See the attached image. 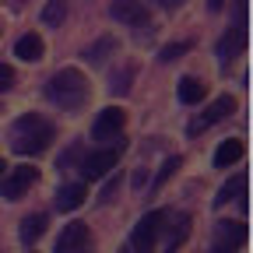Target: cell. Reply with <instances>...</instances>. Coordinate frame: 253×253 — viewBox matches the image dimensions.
Instances as JSON below:
<instances>
[{
    "instance_id": "obj_15",
    "label": "cell",
    "mask_w": 253,
    "mask_h": 253,
    "mask_svg": "<svg viewBox=\"0 0 253 253\" xmlns=\"http://www.w3.org/2000/svg\"><path fill=\"white\" fill-rule=\"evenodd\" d=\"M243 190H246V176H232L225 186L218 190V197H214V204L221 208L225 201H239V208H246V197H243Z\"/></svg>"
},
{
    "instance_id": "obj_16",
    "label": "cell",
    "mask_w": 253,
    "mask_h": 253,
    "mask_svg": "<svg viewBox=\"0 0 253 253\" xmlns=\"http://www.w3.org/2000/svg\"><path fill=\"white\" fill-rule=\"evenodd\" d=\"M243 151H246V148H243V141H236V137L225 141V144H218V151H214V166H218V169L236 166L239 158H243Z\"/></svg>"
},
{
    "instance_id": "obj_18",
    "label": "cell",
    "mask_w": 253,
    "mask_h": 253,
    "mask_svg": "<svg viewBox=\"0 0 253 253\" xmlns=\"http://www.w3.org/2000/svg\"><path fill=\"white\" fill-rule=\"evenodd\" d=\"M201 99H204V81H197V78H179V102L194 106V102H201Z\"/></svg>"
},
{
    "instance_id": "obj_22",
    "label": "cell",
    "mask_w": 253,
    "mask_h": 253,
    "mask_svg": "<svg viewBox=\"0 0 253 253\" xmlns=\"http://www.w3.org/2000/svg\"><path fill=\"white\" fill-rule=\"evenodd\" d=\"M130 81H134V71H130V67H123V71L113 78L109 91H116V95H126V91H130Z\"/></svg>"
},
{
    "instance_id": "obj_29",
    "label": "cell",
    "mask_w": 253,
    "mask_h": 253,
    "mask_svg": "<svg viewBox=\"0 0 253 253\" xmlns=\"http://www.w3.org/2000/svg\"><path fill=\"white\" fill-rule=\"evenodd\" d=\"M4 172H7V162H4V158H0V179H4Z\"/></svg>"
},
{
    "instance_id": "obj_12",
    "label": "cell",
    "mask_w": 253,
    "mask_h": 253,
    "mask_svg": "<svg viewBox=\"0 0 253 253\" xmlns=\"http://www.w3.org/2000/svg\"><path fill=\"white\" fill-rule=\"evenodd\" d=\"M84 197H88L84 183H67V186H60V190H56V211H74V208L84 204Z\"/></svg>"
},
{
    "instance_id": "obj_10",
    "label": "cell",
    "mask_w": 253,
    "mask_h": 253,
    "mask_svg": "<svg viewBox=\"0 0 253 253\" xmlns=\"http://www.w3.org/2000/svg\"><path fill=\"white\" fill-rule=\"evenodd\" d=\"M109 14L123 25H148V7L141 4V0H113L109 4Z\"/></svg>"
},
{
    "instance_id": "obj_5",
    "label": "cell",
    "mask_w": 253,
    "mask_h": 253,
    "mask_svg": "<svg viewBox=\"0 0 253 253\" xmlns=\"http://www.w3.org/2000/svg\"><path fill=\"white\" fill-rule=\"evenodd\" d=\"M53 253H91V232H88L84 221L63 225V232L56 236V250Z\"/></svg>"
},
{
    "instance_id": "obj_3",
    "label": "cell",
    "mask_w": 253,
    "mask_h": 253,
    "mask_svg": "<svg viewBox=\"0 0 253 253\" xmlns=\"http://www.w3.org/2000/svg\"><path fill=\"white\" fill-rule=\"evenodd\" d=\"M166 218H169L166 211H148V214L137 221V225H134V232H130V253H151Z\"/></svg>"
},
{
    "instance_id": "obj_25",
    "label": "cell",
    "mask_w": 253,
    "mask_h": 253,
    "mask_svg": "<svg viewBox=\"0 0 253 253\" xmlns=\"http://www.w3.org/2000/svg\"><path fill=\"white\" fill-rule=\"evenodd\" d=\"M116 190H120V179L113 176V183H106V190H102V197H99V201H102V204H109V201L116 197Z\"/></svg>"
},
{
    "instance_id": "obj_19",
    "label": "cell",
    "mask_w": 253,
    "mask_h": 253,
    "mask_svg": "<svg viewBox=\"0 0 253 253\" xmlns=\"http://www.w3.org/2000/svg\"><path fill=\"white\" fill-rule=\"evenodd\" d=\"M109 53H116V39H113V36H106V39H99L95 46H88V49H84V60H88V63H102Z\"/></svg>"
},
{
    "instance_id": "obj_6",
    "label": "cell",
    "mask_w": 253,
    "mask_h": 253,
    "mask_svg": "<svg viewBox=\"0 0 253 253\" xmlns=\"http://www.w3.org/2000/svg\"><path fill=\"white\" fill-rule=\"evenodd\" d=\"M246 243V225L243 221H218L214 239H211V253H236Z\"/></svg>"
},
{
    "instance_id": "obj_4",
    "label": "cell",
    "mask_w": 253,
    "mask_h": 253,
    "mask_svg": "<svg viewBox=\"0 0 253 253\" xmlns=\"http://www.w3.org/2000/svg\"><path fill=\"white\" fill-rule=\"evenodd\" d=\"M120 151H123V144H116V148H102V151H91V155H81V176L84 179H99V176H106L109 169H116V162H120Z\"/></svg>"
},
{
    "instance_id": "obj_26",
    "label": "cell",
    "mask_w": 253,
    "mask_h": 253,
    "mask_svg": "<svg viewBox=\"0 0 253 253\" xmlns=\"http://www.w3.org/2000/svg\"><path fill=\"white\" fill-rule=\"evenodd\" d=\"M144 183H148V172H144V169H137V172H134V186H137V190H141V186H144Z\"/></svg>"
},
{
    "instance_id": "obj_8",
    "label": "cell",
    "mask_w": 253,
    "mask_h": 253,
    "mask_svg": "<svg viewBox=\"0 0 253 253\" xmlns=\"http://www.w3.org/2000/svg\"><path fill=\"white\" fill-rule=\"evenodd\" d=\"M39 183V169H32V166H21V169H14L11 176L4 172V179H0V194H4L7 201H18L21 194H28L32 186Z\"/></svg>"
},
{
    "instance_id": "obj_7",
    "label": "cell",
    "mask_w": 253,
    "mask_h": 253,
    "mask_svg": "<svg viewBox=\"0 0 253 253\" xmlns=\"http://www.w3.org/2000/svg\"><path fill=\"white\" fill-rule=\"evenodd\" d=\"M123 126H126V113H123L120 106H109V109L99 113V120H95L91 137H95V141H120Z\"/></svg>"
},
{
    "instance_id": "obj_20",
    "label": "cell",
    "mask_w": 253,
    "mask_h": 253,
    "mask_svg": "<svg viewBox=\"0 0 253 253\" xmlns=\"http://www.w3.org/2000/svg\"><path fill=\"white\" fill-rule=\"evenodd\" d=\"M179 169V155H172V158H166L162 162V169H158V176H155V183H151V194H158V190H162L166 183H169V176Z\"/></svg>"
},
{
    "instance_id": "obj_24",
    "label": "cell",
    "mask_w": 253,
    "mask_h": 253,
    "mask_svg": "<svg viewBox=\"0 0 253 253\" xmlns=\"http://www.w3.org/2000/svg\"><path fill=\"white\" fill-rule=\"evenodd\" d=\"M11 84H14V71L7 67V63H0V95L11 91Z\"/></svg>"
},
{
    "instance_id": "obj_23",
    "label": "cell",
    "mask_w": 253,
    "mask_h": 253,
    "mask_svg": "<svg viewBox=\"0 0 253 253\" xmlns=\"http://www.w3.org/2000/svg\"><path fill=\"white\" fill-rule=\"evenodd\" d=\"M186 49H190L186 42H172V46H166V49H162V63H172V60H179Z\"/></svg>"
},
{
    "instance_id": "obj_30",
    "label": "cell",
    "mask_w": 253,
    "mask_h": 253,
    "mask_svg": "<svg viewBox=\"0 0 253 253\" xmlns=\"http://www.w3.org/2000/svg\"><path fill=\"white\" fill-rule=\"evenodd\" d=\"M120 253H130V246H123V250H120Z\"/></svg>"
},
{
    "instance_id": "obj_14",
    "label": "cell",
    "mask_w": 253,
    "mask_h": 253,
    "mask_svg": "<svg viewBox=\"0 0 253 253\" xmlns=\"http://www.w3.org/2000/svg\"><path fill=\"white\" fill-rule=\"evenodd\" d=\"M46 214H28L25 221H21V229H18V239L25 243V246H32V243H36L42 232H46Z\"/></svg>"
},
{
    "instance_id": "obj_2",
    "label": "cell",
    "mask_w": 253,
    "mask_h": 253,
    "mask_svg": "<svg viewBox=\"0 0 253 253\" xmlns=\"http://www.w3.org/2000/svg\"><path fill=\"white\" fill-rule=\"evenodd\" d=\"M53 123L46 120V116H39V113H28V116H21V120H14V126H11V151L14 155H42L49 144H53Z\"/></svg>"
},
{
    "instance_id": "obj_21",
    "label": "cell",
    "mask_w": 253,
    "mask_h": 253,
    "mask_svg": "<svg viewBox=\"0 0 253 253\" xmlns=\"http://www.w3.org/2000/svg\"><path fill=\"white\" fill-rule=\"evenodd\" d=\"M63 18H67V4H63V0H49V4L42 7V21L46 25H60Z\"/></svg>"
},
{
    "instance_id": "obj_1",
    "label": "cell",
    "mask_w": 253,
    "mask_h": 253,
    "mask_svg": "<svg viewBox=\"0 0 253 253\" xmlns=\"http://www.w3.org/2000/svg\"><path fill=\"white\" fill-rule=\"evenodd\" d=\"M88 95H91L88 78H84L78 67H63V71H56V74L46 81V99H49L56 109H63V113H78V109L88 102Z\"/></svg>"
},
{
    "instance_id": "obj_27",
    "label": "cell",
    "mask_w": 253,
    "mask_h": 253,
    "mask_svg": "<svg viewBox=\"0 0 253 253\" xmlns=\"http://www.w3.org/2000/svg\"><path fill=\"white\" fill-rule=\"evenodd\" d=\"M208 7L211 11H221V7H225V0H208Z\"/></svg>"
},
{
    "instance_id": "obj_17",
    "label": "cell",
    "mask_w": 253,
    "mask_h": 253,
    "mask_svg": "<svg viewBox=\"0 0 253 253\" xmlns=\"http://www.w3.org/2000/svg\"><path fill=\"white\" fill-rule=\"evenodd\" d=\"M162 229H166V221H162ZM186 232H190V214H176L172 232L166 229V253H176V246L186 239Z\"/></svg>"
},
{
    "instance_id": "obj_28",
    "label": "cell",
    "mask_w": 253,
    "mask_h": 253,
    "mask_svg": "<svg viewBox=\"0 0 253 253\" xmlns=\"http://www.w3.org/2000/svg\"><path fill=\"white\" fill-rule=\"evenodd\" d=\"M158 4H162V7H179L183 0H158Z\"/></svg>"
},
{
    "instance_id": "obj_9",
    "label": "cell",
    "mask_w": 253,
    "mask_h": 253,
    "mask_svg": "<svg viewBox=\"0 0 253 253\" xmlns=\"http://www.w3.org/2000/svg\"><path fill=\"white\" fill-rule=\"evenodd\" d=\"M236 113V99H229V95H221V99H214L194 123H190V134H201V130H208V126H214V123H221L225 116H232Z\"/></svg>"
},
{
    "instance_id": "obj_13",
    "label": "cell",
    "mask_w": 253,
    "mask_h": 253,
    "mask_svg": "<svg viewBox=\"0 0 253 253\" xmlns=\"http://www.w3.org/2000/svg\"><path fill=\"white\" fill-rule=\"evenodd\" d=\"M42 39L36 36V32H28V36H21L18 42H14V56L18 60H25V63H36V60H42Z\"/></svg>"
},
{
    "instance_id": "obj_11",
    "label": "cell",
    "mask_w": 253,
    "mask_h": 253,
    "mask_svg": "<svg viewBox=\"0 0 253 253\" xmlns=\"http://www.w3.org/2000/svg\"><path fill=\"white\" fill-rule=\"evenodd\" d=\"M243 49H246V28L236 25L229 36H221V42H218V60H221V67H225L236 53H243Z\"/></svg>"
}]
</instances>
